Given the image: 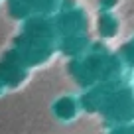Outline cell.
<instances>
[{"mask_svg": "<svg viewBox=\"0 0 134 134\" xmlns=\"http://www.w3.org/2000/svg\"><path fill=\"white\" fill-rule=\"evenodd\" d=\"M57 113H59V116H71L73 114V103L69 99L61 100V103L57 105Z\"/></svg>", "mask_w": 134, "mask_h": 134, "instance_id": "cell-1", "label": "cell"}]
</instances>
